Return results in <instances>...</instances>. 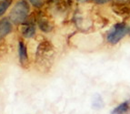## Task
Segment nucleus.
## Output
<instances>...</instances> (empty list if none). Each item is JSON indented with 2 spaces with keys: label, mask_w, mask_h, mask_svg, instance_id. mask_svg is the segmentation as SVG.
Segmentation results:
<instances>
[{
  "label": "nucleus",
  "mask_w": 130,
  "mask_h": 114,
  "mask_svg": "<svg viewBox=\"0 0 130 114\" xmlns=\"http://www.w3.org/2000/svg\"><path fill=\"white\" fill-rule=\"evenodd\" d=\"M29 13V6L25 0H20L14 6L9 15L11 22L15 25L22 24L26 18H27Z\"/></svg>",
  "instance_id": "nucleus-1"
},
{
  "label": "nucleus",
  "mask_w": 130,
  "mask_h": 114,
  "mask_svg": "<svg viewBox=\"0 0 130 114\" xmlns=\"http://www.w3.org/2000/svg\"><path fill=\"white\" fill-rule=\"evenodd\" d=\"M12 30V24L7 18L0 20V39L4 38Z\"/></svg>",
  "instance_id": "nucleus-5"
},
{
  "label": "nucleus",
  "mask_w": 130,
  "mask_h": 114,
  "mask_svg": "<svg viewBox=\"0 0 130 114\" xmlns=\"http://www.w3.org/2000/svg\"><path fill=\"white\" fill-rule=\"evenodd\" d=\"M38 24L39 26H40V28L43 31H45V32H49L52 29V25L50 24L46 19H45V18H42V19L39 20Z\"/></svg>",
  "instance_id": "nucleus-8"
},
{
  "label": "nucleus",
  "mask_w": 130,
  "mask_h": 114,
  "mask_svg": "<svg viewBox=\"0 0 130 114\" xmlns=\"http://www.w3.org/2000/svg\"><path fill=\"white\" fill-rule=\"evenodd\" d=\"M111 114H130V99L124 101L123 103L116 107Z\"/></svg>",
  "instance_id": "nucleus-6"
},
{
  "label": "nucleus",
  "mask_w": 130,
  "mask_h": 114,
  "mask_svg": "<svg viewBox=\"0 0 130 114\" xmlns=\"http://www.w3.org/2000/svg\"><path fill=\"white\" fill-rule=\"evenodd\" d=\"M128 28L125 24H117L113 26V28L108 32L106 36V39L110 44L115 45L120 41L127 34Z\"/></svg>",
  "instance_id": "nucleus-3"
},
{
  "label": "nucleus",
  "mask_w": 130,
  "mask_h": 114,
  "mask_svg": "<svg viewBox=\"0 0 130 114\" xmlns=\"http://www.w3.org/2000/svg\"><path fill=\"white\" fill-rule=\"evenodd\" d=\"M18 55H19V61L23 67H26L28 64V57L26 47L22 41L18 43Z\"/></svg>",
  "instance_id": "nucleus-4"
},
{
  "label": "nucleus",
  "mask_w": 130,
  "mask_h": 114,
  "mask_svg": "<svg viewBox=\"0 0 130 114\" xmlns=\"http://www.w3.org/2000/svg\"><path fill=\"white\" fill-rule=\"evenodd\" d=\"M11 4V0H1L0 1V17L5 14L7 9L9 7Z\"/></svg>",
  "instance_id": "nucleus-9"
},
{
  "label": "nucleus",
  "mask_w": 130,
  "mask_h": 114,
  "mask_svg": "<svg viewBox=\"0 0 130 114\" xmlns=\"http://www.w3.org/2000/svg\"><path fill=\"white\" fill-rule=\"evenodd\" d=\"M53 57V46L48 41H44L39 45L37 50V59L39 64H49Z\"/></svg>",
  "instance_id": "nucleus-2"
},
{
  "label": "nucleus",
  "mask_w": 130,
  "mask_h": 114,
  "mask_svg": "<svg viewBox=\"0 0 130 114\" xmlns=\"http://www.w3.org/2000/svg\"><path fill=\"white\" fill-rule=\"evenodd\" d=\"M22 34L26 38H31L36 34V26L34 24H27L23 26Z\"/></svg>",
  "instance_id": "nucleus-7"
},
{
  "label": "nucleus",
  "mask_w": 130,
  "mask_h": 114,
  "mask_svg": "<svg viewBox=\"0 0 130 114\" xmlns=\"http://www.w3.org/2000/svg\"><path fill=\"white\" fill-rule=\"evenodd\" d=\"M95 1L98 3V4H105V3L108 2L109 0H95Z\"/></svg>",
  "instance_id": "nucleus-11"
},
{
  "label": "nucleus",
  "mask_w": 130,
  "mask_h": 114,
  "mask_svg": "<svg viewBox=\"0 0 130 114\" xmlns=\"http://www.w3.org/2000/svg\"><path fill=\"white\" fill-rule=\"evenodd\" d=\"M29 2L36 7H41L43 6V0H29Z\"/></svg>",
  "instance_id": "nucleus-10"
}]
</instances>
